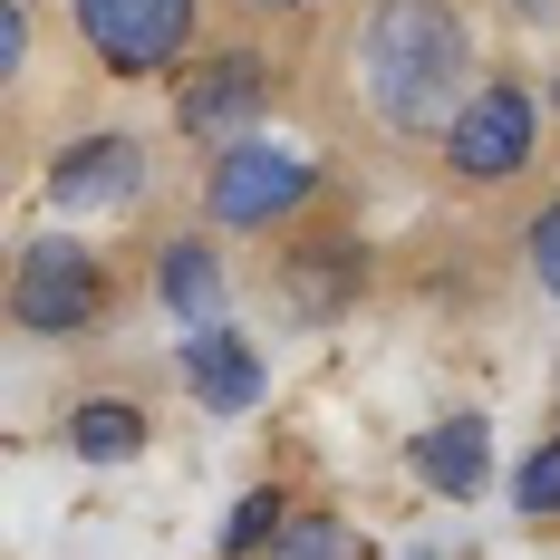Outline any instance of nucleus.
Segmentation results:
<instances>
[{
	"instance_id": "20e7f679",
	"label": "nucleus",
	"mask_w": 560,
	"mask_h": 560,
	"mask_svg": "<svg viewBox=\"0 0 560 560\" xmlns=\"http://www.w3.org/2000/svg\"><path fill=\"white\" fill-rule=\"evenodd\" d=\"M78 30L107 78H155L194 49V0H78Z\"/></svg>"
},
{
	"instance_id": "1a4fd4ad",
	"label": "nucleus",
	"mask_w": 560,
	"mask_h": 560,
	"mask_svg": "<svg viewBox=\"0 0 560 560\" xmlns=\"http://www.w3.org/2000/svg\"><path fill=\"white\" fill-rule=\"evenodd\" d=\"M406 464H416V483H435V493H474L483 483V464H493V425L483 416H445V425H425L416 445H406Z\"/></svg>"
},
{
	"instance_id": "ddd939ff",
	"label": "nucleus",
	"mask_w": 560,
	"mask_h": 560,
	"mask_svg": "<svg viewBox=\"0 0 560 560\" xmlns=\"http://www.w3.org/2000/svg\"><path fill=\"white\" fill-rule=\"evenodd\" d=\"M271 551H280V560H358V532H348V522H329V512H300Z\"/></svg>"
},
{
	"instance_id": "9d476101",
	"label": "nucleus",
	"mask_w": 560,
	"mask_h": 560,
	"mask_svg": "<svg viewBox=\"0 0 560 560\" xmlns=\"http://www.w3.org/2000/svg\"><path fill=\"white\" fill-rule=\"evenodd\" d=\"M145 406H126V396H88L78 416H68V454H88V464H126V454H145Z\"/></svg>"
},
{
	"instance_id": "7ed1b4c3",
	"label": "nucleus",
	"mask_w": 560,
	"mask_h": 560,
	"mask_svg": "<svg viewBox=\"0 0 560 560\" xmlns=\"http://www.w3.org/2000/svg\"><path fill=\"white\" fill-rule=\"evenodd\" d=\"M107 310V271L88 242H30L20 271H10V319L30 338H78L88 319Z\"/></svg>"
},
{
	"instance_id": "4468645a",
	"label": "nucleus",
	"mask_w": 560,
	"mask_h": 560,
	"mask_svg": "<svg viewBox=\"0 0 560 560\" xmlns=\"http://www.w3.org/2000/svg\"><path fill=\"white\" fill-rule=\"evenodd\" d=\"M512 503H522V512H541V522H560V435L522 454V474H512Z\"/></svg>"
},
{
	"instance_id": "f3484780",
	"label": "nucleus",
	"mask_w": 560,
	"mask_h": 560,
	"mask_svg": "<svg viewBox=\"0 0 560 560\" xmlns=\"http://www.w3.org/2000/svg\"><path fill=\"white\" fill-rule=\"evenodd\" d=\"M30 58V0H0V68Z\"/></svg>"
},
{
	"instance_id": "a211bd4d",
	"label": "nucleus",
	"mask_w": 560,
	"mask_h": 560,
	"mask_svg": "<svg viewBox=\"0 0 560 560\" xmlns=\"http://www.w3.org/2000/svg\"><path fill=\"white\" fill-rule=\"evenodd\" d=\"M252 10H319V0H252Z\"/></svg>"
},
{
	"instance_id": "0eeeda50",
	"label": "nucleus",
	"mask_w": 560,
	"mask_h": 560,
	"mask_svg": "<svg viewBox=\"0 0 560 560\" xmlns=\"http://www.w3.org/2000/svg\"><path fill=\"white\" fill-rule=\"evenodd\" d=\"M126 194H145V145H136V136H78L49 165V203L58 213H107Z\"/></svg>"
},
{
	"instance_id": "f257e3e1",
	"label": "nucleus",
	"mask_w": 560,
	"mask_h": 560,
	"mask_svg": "<svg viewBox=\"0 0 560 560\" xmlns=\"http://www.w3.org/2000/svg\"><path fill=\"white\" fill-rule=\"evenodd\" d=\"M358 97L396 145H445L454 116L483 97L474 20L454 0H368V20H358Z\"/></svg>"
},
{
	"instance_id": "423d86ee",
	"label": "nucleus",
	"mask_w": 560,
	"mask_h": 560,
	"mask_svg": "<svg viewBox=\"0 0 560 560\" xmlns=\"http://www.w3.org/2000/svg\"><path fill=\"white\" fill-rule=\"evenodd\" d=\"M261 116V68L252 58H203V68H184V88H174V126L194 136V145H252L242 126Z\"/></svg>"
},
{
	"instance_id": "9b49d317",
	"label": "nucleus",
	"mask_w": 560,
	"mask_h": 560,
	"mask_svg": "<svg viewBox=\"0 0 560 560\" xmlns=\"http://www.w3.org/2000/svg\"><path fill=\"white\" fill-rule=\"evenodd\" d=\"M348 290H358V252H348V242H338V252H290V261H280V300H290L300 319H329Z\"/></svg>"
},
{
	"instance_id": "39448f33",
	"label": "nucleus",
	"mask_w": 560,
	"mask_h": 560,
	"mask_svg": "<svg viewBox=\"0 0 560 560\" xmlns=\"http://www.w3.org/2000/svg\"><path fill=\"white\" fill-rule=\"evenodd\" d=\"M532 145H541V107H532V88L483 78V97L454 116V136L435 145V155H445V174H464V184H503V174L532 165Z\"/></svg>"
},
{
	"instance_id": "f8f14e48",
	"label": "nucleus",
	"mask_w": 560,
	"mask_h": 560,
	"mask_svg": "<svg viewBox=\"0 0 560 560\" xmlns=\"http://www.w3.org/2000/svg\"><path fill=\"white\" fill-rule=\"evenodd\" d=\"M155 290H165V310H184V319H213V310H223V261H213L203 242H174Z\"/></svg>"
},
{
	"instance_id": "2eb2a0df",
	"label": "nucleus",
	"mask_w": 560,
	"mask_h": 560,
	"mask_svg": "<svg viewBox=\"0 0 560 560\" xmlns=\"http://www.w3.org/2000/svg\"><path fill=\"white\" fill-rule=\"evenodd\" d=\"M280 503H290V493H271V483H261V493H242V512H232V522H223V560L261 551V541H271V532H280Z\"/></svg>"
},
{
	"instance_id": "dca6fc26",
	"label": "nucleus",
	"mask_w": 560,
	"mask_h": 560,
	"mask_svg": "<svg viewBox=\"0 0 560 560\" xmlns=\"http://www.w3.org/2000/svg\"><path fill=\"white\" fill-rule=\"evenodd\" d=\"M532 280H541V290L560 300V203L541 213V223H532Z\"/></svg>"
},
{
	"instance_id": "6e6552de",
	"label": "nucleus",
	"mask_w": 560,
	"mask_h": 560,
	"mask_svg": "<svg viewBox=\"0 0 560 560\" xmlns=\"http://www.w3.org/2000/svg\"><path fill=\"white\" fill-rule=\"evenodd\" d=\"M184 387L203 396L213 416H242V406H261V348L232 329H194L184 338Z\"/></svg>"
},
{
	"instance_id": "f03ea898",
	"label": "nucleus",
	"mask_w": 560,
	"mask_h": 560,
	"mask_svg": "<svg viewBox=\"0 0 560 560\" xmlns=\"http://www.w3.org/2000/svg\"><path fill=\"white\" fill-rule=\"evenodd\" d=\"M310 155H280V145H223L203 174V223L213 232H271L310 203Z\"/></svg>"
}]
</instances>
